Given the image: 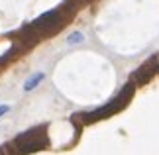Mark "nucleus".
Masks as SVG:
<instances>
[{
  "mask_svg": "<svg viewBox=\"0 0 159 155\" xmlns=\"http://www.w3.org/2000/svg\"><path fill=\"white\" fill-rule=\"evenodd\" d=\"M134 90H136V83H134V80H128V83L122 86L120 94L116 96V98H112L110 102H106L104 106L96 108L94 112L77 114V118H81L83 124H90V122H96V120H104V118L112 116V114H116V112H120V110H124V108L128 106V102H130L132 96H134Z\"/></svg>",
  "mask_w": 159,
  "mask_h": 155,
  "instance_id": "1",
  "label": "nucleus"
},
{
  "mask_svg": "<svg viewBox=\"0 0 159 155\" xmlns=\"http://www.w3.org/2000/svg\"><path fill=\"white\" fill-rule=\"evenodd\" d=\"M157 59H159V53H153L142 67H139V69H136V71L132 73V80L136 83V86H142V84L149 83V80L153 79V75L159 71Z\"/></svg>",
  "mask_w": 159,
  "mask_h": 155,
  "instance_id": "2",
  "label": "nucleus"
},
{
  "mask_svg": "<svg viewBox=\"0 0 159 155\" xmlns=\"http://www.w3.org/2000/svg\"><path fill=\"white\" fill-rule=\"evenodd\" d=\"M32 26H34V30H47L51 26H61V8L43 12L38 20L32 22Z\"/></svg>",
  "mask_w": 159,
  "mask_h": 155,
  "instance_id": "3",
  "label": "nucleus"
},
{
  "mask_svg": "<svg viewBox=\"0 0 159 155\" xmlns=\"http://www.w3.org/2000/svg\"><path fill=\"white\" fill-rule=\"evenodd\" d=\"M47 144H49L47 135H45V134H39V135H35V138H32V139H28V141H24V144H20V145H18V149H20L22 153H35V151L45 149Z\"/></svg>",
  "mask_w": 159,
  "mask_h": 155,
  "instance_id": "4",
  "label": "nucleus"
},
{
  "mask_svg": "<svg viewBox=\"0 0 159 155\" xmlns=\"http://www.w3.org/2000/svg\"><path fill=\"white\" fill-rule=\"evenodd\" d=\"M43 80H45V73H41V71L39 73H34V75L28 77V80L24 83V90H26V92H32L34 89H38Z\"/></svg>",
  "mask_w": 159,
  "mask_h": 155,
  "instance_id": "5",
  "label": "nucleus"
},
{
  "mask_svg": "<svg viewBox=\"0 0 159 155\" xmlns=\"http://www.w3.org/2000/svg\"><path fill=\"white\" fill-rule=\"evenodd\" d=\"M43 132H45V126L30 128V130H26V132H22V134L18 135V138H16V145H20V144H24V141L32 139V138H35V135H39V134H43Z\"/></svg>",
  "mask_w": 159,
  "mask_h": 155,
  "instance_id": "6",
  "label": "nucleus"
},
{
  "mask_svg": "<svg viewBox=\"0 0 159 155\" xmlns=\"http://www.w3.org/2000/svg\"><path fill=\"white\" fill-rule=\"evenodd\" d=\"M84 41V34L83 32H73L69 38H67V43L69 45H79V43H83Z\"/></svg>",
  "mask_w": 159,
  "mask_h": 155,
  "instance_id": "7",
  "label": "nucleus"
},
{
  "mask_svg": "<svg viewBox=\"0 0 159 155\" xmlns=\"http://www.w3.org/2000/svg\"><path fill=\"white\" fill-rule=\"evenodd\" d=\"M18 49H20L18 45H12V47L8 49V51H6V53L2 55V57H0V65H2V63H8V61H10L12 57H14V53L18 51Z\"/></svg>",
  "mask_w": 159,
  "mask_h": 155,
  "instance_id": "8",
  "label": "nucleus"
},
{
  "mask_svg": "<svg viewBox=\"0 0 159 155\" xmlns=\"http://www.w3.org/2000/svg\"><path fill=\"white\" fill-rule=\"evenodd\" d=\"M10 110H12V106H10V104H0V118H2V116H6V114L10 112Z\"/></svg>",
  "mask_w": 159,
  "mask_h": 155,
  "instance_id": "9",
  "label": "nucleus"
}]
</instances>
